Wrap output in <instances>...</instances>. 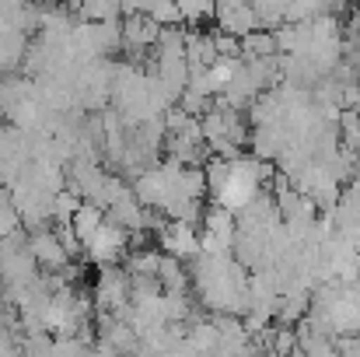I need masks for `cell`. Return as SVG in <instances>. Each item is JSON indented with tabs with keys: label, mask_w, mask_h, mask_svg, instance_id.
Returning <instances> with one entry per match:
<instances>
[{
	"label": "cell",
	"mask_w": 360,
	"mask_h": 357,
	"mask_svg": "<svg viewBox=\"0 0 360 357\" xmlns=\"http://www.w3.org/2000/svg\"><path fill=\"white\" fill-rule=\"evenodd\" d=\"M84 245V259L91 266H109V263H122V256L129 252V232L120 228L116 221H102L91 235L81 242Z\"/></svg>",
	"instance_id": "1"
},
{
	"label": "cell",
	"mask_w": 360,
	"mask_h": 357,
	"mask_svg": "<svg viewBox=\"0 0 360 357\" xmlns=\"http://www.w3.org/2000/svg\"><path fill=\"white\" fill-rule=\"evenodd\" d=\"M354 154H357V165H360V140H357V147H354Z\"/></svg>",
	"instance_id": "6"
},
{
	"label": "cell",
	"mask_w": 360,
	"mask_h": 357,
	"mask_svg": "<svg viewBox=\"0 0 360 357\" xmlns=\"http://www.w3.org/2000/svg\"><path fill=\"white\" fill-rule=\"evenodd\" d=\"M102 221H105V211H102L98 203H88V200H81V203H77V211H74V218H70L67 225L74 228V235L84 242V238L91 235V232H95Z\"/></svg>",
	"instance_id": "5"
},
{
	"label": "cell",
	"mask_w": 360,
	"mask_h": 357,
	"mask_svg": "<svg viewBox=\"0 0 360 357\" xmlns=\"http://www.w3.org/2000/svg\"><path fill=\"white\" fill-rule=\"evenodd\" d=\"M154 242L161 252L168 256H179V259H193L200 252V225H189V221H172L165 218V225L154 232Z\"/></svg>",
	"instance_id": "3"
},
{
	"label": "cell",
	"mask_w": 360,
	"mask_h": 357,
	"mask_svg": "<svg viewBox=\"0 0 360 357\" xmlns=\"http://www.w3.org/2000/svg\"><path fill=\"white\" fill-rule=\"evenodd\" d=\"M129 273L122 270L120 263H109V266H98V277H95V308L98 312H122L129 305Z\"/></svg>",
	"instance_id": "2"
},
{
	"label": "cell",
	"mask_w": 360,
	"mask_h": 357,
	"mask_svg": "<svg viewBox=\"0 0 360 357\" xmlns=\"http://www.w3.org/2000/svg\"><path fill=\"white\" fill-rule=\"evenodd\" d=\"M158 284H161V291L189 294V270H186V259L161 252V263H158Z\"/></svg>",
	"instance_id": "4"
}]
</instances>
